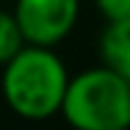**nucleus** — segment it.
Returning <instances> with one entry per match:
<instances>
[{"instance_id":"3","label":"nucleus","mask_w":130,"mask_h":130,"mask_svg":"<svg viewBox=\"0 0 130 130\" xmlns=\"http://www.w3.org/2000/svg\"><path fill=\"white\" fill-rule=\"evenodd\" d=\"M11 13L24 43L56 48L77 27L80 0H16Z\"/></svg>"},{"instance_id":"1","label":"nucleus","mask_w":130,"mask_h":130,"mask_svg":"<svg viewBox=\"0 0 130 130\" xmlns=\"http://www.w3.org/2000/svg\"><path fill=\"white\" fill-rule=\"evenodd\" d=\"M69 69L53 48L24 43L3 64L0 90L16 117L43 122L58 114Z\"/></svg>"},{"instance_id":"2","label":"nucleus","mask_w":130,"mask_h":130,"mask_svg":"<svg viewBox=\"0 0 130 130\" xmlns=\"http://www.w3.org/2000/svg\"><path fill=\"white\" fill-rule=\"evenodd\" d=\"M58 114L77 130L130 127V82L114 69L90 67L69 77Z\"/></svg>"},{"instance_id":"5","label":"nucleus","mask_w":130,"mask_h":130,"mask_svg":"<svg viewBox=\"0 0 130 130\" xmlns=\"http://www.w3.org/2000/svg\"><path fill=\"white\" fill-rule=\"evenodd\" d=\"M21 45H24V37H21V29L16 24L13 13L0 8V67H3Z\"/></svg>"},{"instance_id":"6","label":"nucleus","mask_w":130,"mask_h":130,"mask_svg":"<svg viewBox=\"0 0 130 130\" xmlns=\"http://www.w3.org/2000/svg\"><path fill=\"white\" fill-rule=\"evenodd\" d=\"M96 11L104 21H117L130 13V0H96Z\"/></svg>"},{"instance_id":"4","label":"nucleus","mask_w":130,"mask_h":130,"mask_svg":"<svg viewBox=\"0 0 130 130\" xmlns=\"http://www.w3.org/2000/svg\"><path fill=\"white\" fill-rule=\"evenodd\" d=\"M98 56L104 67L114 69L130 82V13L117 21H106L98 37Z\"/></svg>"}]
</instances>
